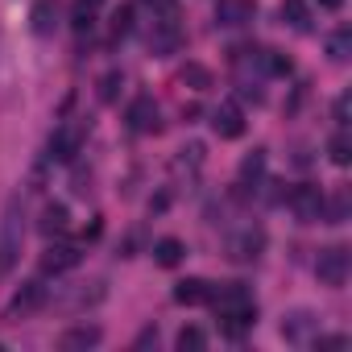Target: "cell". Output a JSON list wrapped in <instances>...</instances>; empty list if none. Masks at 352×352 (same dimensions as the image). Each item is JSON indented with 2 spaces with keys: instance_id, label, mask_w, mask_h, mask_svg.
<instances>
[{
  "instance_id": "1",
  "label": "cell",
  "mask_w": 352,
  "mask_h": 352,
  "mask_svg": "<svg viewBox=\"0 0 352 352\" xmlns=\"http://www.w3.org/2000/svg\"><path fill=\"white\" fill-rule=\"evenodd\" d=\"M212 307H216V315H220V331L232 336V340H241V336L257 323V298H253V290L241 286V282L212 290Z\"/></svg>"
},
{
  "instance_id": "2",
  "label": "cell",
  "mask_w": 352,
  "mask_h": 352,
  "mask_svg": "<svg viewBox=\"0 0 352 352\" xmlns=\"http://www.w3.org/2000/svg\"><path fill=\"white\" fill-rule=\"evenodd\" d=\"M149 13V50L157 58H170L183 46V25H179V0H137Z\"/></svg>"
},
{
  "instance_id": "3",
  "label": "cell",
  "mask_w": 352,
  "mask_h": 352,
  "mask_svg": "<svg viewBox=\"0 0 352 352\" xmlns=\"http://www.w3.org/2000/svg\"><path fill=\"white\" fill-rule=\"evenodd\" d=\"M21 245H25V204L9 199L5 216H0V278H9L17 270Z\"/></svg>"
},
{
  "instance_id": "4",
  "label": "cell",
  "mask_w": 352,
  "mask_h": 352,
  "mask_svg": "<svg viewBox=\"0 0 352 352\" xmlns=\"http://www.w3.org/2000/svg\"><path fill=\"white\" fill-rule=\"evenodd\" d=\"M315 274H319V282H323V286L340 290V286L348 282V274H352V253H348L344 245H327V249H319Z\"/></svg>"
},
{
  "instance_id": "5",
  "label": "cell",
  "mask_w": 352,
  "mask_h": 352,
  "mask_svg": "<svg viewBox=\"0 0 352 352\" xmlns=\"http://www.w3.org/2000/svg\"><path fill=\"white\" fill-rule=\"evenodd\" d=\"M323 191L315 187V183H298L294 191H290V212H294V220L298 224H319L323 220Z\"/></svg>"
},
{
  "instance_id": "6",
  "label": "cell",
  "mask_w": 352,
  "mask_h": 352,
  "mask_svg": "<svg viewBox=\"0 0 352 352\" xmlns=\"http://www.w3.org/2000/svg\"><path fill=\"white\" fill-rule=\"evenodd\" d=\"M83 133H87L83 120H67V124H58L54 137H50V157H54V162H71V157L79 153V145H83Z\"/></svg>"
},
{
  "instance_id": "7",
  "label": "cell",
  "mask_w": 352,
  "mask_h": 352,
  "mask_svg": "<svg viewBox=\"0 0 352 352\" xmlns=\"http://www.w3.org/2000/svg\"><path fill=\"white\" fill-rule=\"evenodd\" d=\"M257 17V0H220L216 5V25L220 30H241Z\"/></svg>"
},
{
  "instance_id": "8",
  "label": "cell",
  "mask_w": 352,
  "mask_h": 352,
  "mask_svg": "<svg viewBox=\"0 0 352 352\" xmlns=\"http://www.w3.org/2000/svg\"><path fill=\"white\" fill-rule=\"evenodd\" d=\"M212 129H216V137H224V141H236V137L245 133V112H241V104L224 100V104L212 112Z\"/></svg>"
},
{
  "instance_id": "9",
  "label": "cell",
  "mask_w": 352,
  "mask_h": 352,
  "mask_svg": "<svg viewBox=\"0 0 352 352\" xmlns=\"http://www.w3.org/2000/svg\"><path fill=\"white\" fill-rule=\"evenodd\" d=\"M261 249H265V232H261V228H253V224L228 241V257H232V261H257V257H261Z\"/></svg>"
},
{
  "instance_id": "10",
  "label": "cell",
  "mask_w": 352,
  "mask_h": 352,
  "mask_svg": "<svg viewBox=\"0 0 352 352\" xmlns=\"http://www.w3.org/2000/svg\"><path fill=\"white\" fill-rule=\"evenodd\" d=\"M42 302H46V286H42V282H25V286H21V294H17V298L9 302L5 319H17V315L25 319V315H34V311H38Z\"/></svg>"
},
{
  "instance_id": "11",
  "label": "cell",
  "mask_w": 352,
  "mask_h": 352,
  "mask_svg": "<svg viewBox=\"0 0 352 352\" xmlns=\"http://www.w3.org/2000/svg\"><path fill=\"white\" fill-rule=\"evenodd\" d=\"M58 21H63L58 0H38V5H34V13H30V30H34L38 38H50V34L58 30Z\"/></svg>"
},
{
  "instance_id": "12",
  "label": "cell",
  "mask_w": 352,
  "mask_h": 352,
  "mask_svg": "<svg viewBox=\"0 0 352 352\" xmlns=\"http://www.w3.org/2000/svg\"><path fill=\"white\" fill-rule=\"evenodd\" d=\"M129 129H133V133H153V129H157V104H153L149 96H137V100L129 104Z\"/></svg>"
},
{
  "instance_id": "13",
  "label": "cell",
  "mask_w": 352,
  "mask_h": 352,
  "mask_svg": "<svg viewBox=\"0 0 352 352\" xmlns=\"http://www.w3.org/2000/svg\"><path fill=\"white\" fill-rule=\"evenodd\" d=\"M212 282H204V278H187V282H179L174 286V302H183V307H204V302H212Z\"/></svg>"
},
{
  "instance_id": "14",
  "label": "cell",
  "mask_w": 352,
  "mask_h": 352,
  "mask_svg": "<svg viewBox=\"0 0 352 352\" xmlns=\"http://www.w3.org/2000/svg\"><path fill=\"white\" fill-rule=\"evenodd\" d=\"M75 265H79V249H75V245H50L46 257H42V270H46V274H67V270H75Z\"/></svg>"
},
{
  "instance_id": "15",
  "label": "cell",
  "mask_w": 352,
  "mask_h": 352,
  "mask_svg": "<svg viewBox=\"0 0 352 352\" xmlns=\"http://www.w3.org/2000/svg\"><path fill=\"white\" fill-rule=\"evenodd\" d=\"M282 25H290L294 34H311V25H315V17H311V9H307V0H282Z\"/></svg>"
},
{
  "instance_id": "16",
  "label": "cell",
  "mask_w": 352,
  "mask_h": 352,
  "mask_svg": "<svg viewBox=\"0 0 352 352\" xmlns=\"http://www.w3.org/2000/svg\"><path fill=\"white\" fill-rule=\"evenodd\" d=\"M183 253H187V245H183L179 236H162V241H153V261L166 265V270H170V265H179Z\"/></svg>"
},
{
  "instance_id": "17",
  "label": "cell",
  "mask_w": 352,
  "mask_h": 352,
  "mask_svg": "<svg viewBox=\"0 0 352 352\" xmlns=\"http://www.w3.org/2000/svg\"><path fill=\"white\" fill-rule=\"evenodd\" d=\"M315 327V315L311 311H294V315H286V323H282V336L290 340V344H307V331Z\"/></svg>"
},
{
  "instance_id": "18",
  "label": "cell",
  "mask_w": 352,
  "mask_h": 352,
  "mask_svg": "<svg viewBox=\"0 0 352 352\" xmlns=\"http://www.w3.org/2000/svg\"><path fill=\"white\" fill-rule=\"evenodd\" d=\"M96 344H100V327H71V331H63V340H58V348H63V352L96 348Z\"/></svg>"
},
{
  "instance_id": "19",
  "label": "cell",
  "mask_w": 352,
  "mask_h": 352,
  "mask_svg": "<svg viewBox=\"0 0 352 352\" xmlns=\"http://www.w3.org/2000/svg\"><path fill=\"white\" fill-rule=\"evenodd\" d=\"M265 174V149H253L245 162H241V187H257Z\"/></svg>"
},
{
  "instance_id": "20",
  "label": "cell",
  "mask_w": 352,
  "mask_h": 352,
  "mask_svg": "<svg viewBox=\"0 0 352 352\" xmlns=\"http://www.w3.org/2000/svg\"><path fill=\"white\" fill-rule=\"evenodd\" d=\"M348 54H352V30H336L327 38V58L331 63H348Z\"/></svg>"
},
{
  "instance_id": "21",
  "label": "cell",
  "mask_w": 352,
  "mask_h": 352,
  "mask_svg": "<svg viewBox=\"0 0 352 352\" xmlns=\"http://www.w3.org/2000/svg\"><path fill=\"white\" fill-rule=\"evenodd\" d=\"M327 153H331L336 166H348V157H352V137H348V129H340V133L327 141Z\"/></svg>"
},
{
  "instance_id": "22",
  "label": "cell",
  "mask_w": 352,
  "mask_h": 352,
  "mask_svg": "<svg viewBox=\"0 0 352 352\" xmlns=\"http://www.w3.org/2000/svg\"><path fill=\"white\" fill-rule=\"evenodd\" d=\"M67 224H71L67 220V208L63 204H50L46 216H42V232H67Z\"/></svg>"
},
{
  "instance_id": "23",
  "label": "cell",
  "mask_w": 352,
  "mask_h": 352,
  "mask_svg": "<svg viewBox=\"0 0 352 352\" xmlns=\"http://www.w3.org/2000/svg\"><path fill=\"white\" fill-rule=\"evenodd\" d=\"M199 348H208V336L199 327H183L179 331V352H199Z\"/></svg>"
},
{
  "instance_id": "24",
  "label": "cell",
  "mask_w": 352,
  "mask_h": 352,
  "mask_svg": "<svg viewBox=\"0 0 352 352\" xmlns=\"http://www.w3.org/2000/svg\"><path fill=\"white\" fill-rule=\"evenodd\" d=\"M91 25H96V9L91 5H75V34H91Z\"/></svg>"
},
{
  "instance_id": "25",
  "label": "cell",
  "mask_w": 352,
  "mask_h": 352,
  "mask_svg": "<svg viewBox=\"0 0 352 352\" xmlns=\"http://www.w3.org/2000/svg\"><path fill=\"white\" fill-rule=\"evenodd\" d=\"M133 34V9L124 5V9H116V17H112V38H129Z\"/></svg>"
},
{
  "instance_id": "26",
  "label": "cell",
  "mask_w": 352,
  "mask_h": 352,
  "mask_svg": "<svg viewBox=\"0 0 352 352\" xmlns=\"http://www.w3.org/2000/svg\"><path fill=\"white\" fill-rule=\"evenodd\" d=\"M116 87H120V75H116V71H108V75L100 79V100H104V104H112V100H116Z\"/></svg>"
},
{
  "instance_id": "27",
  "label": "cell",
  "mask_w": 352,
  "mask_h": 352,
  "mask_svg": "<svg viewBox=\"0 0 352 352\" xmlns=\"http://www.w3.org/2000/svg\"><path fill=\"white\" fill-rule=\"evenodd\" d=\"M348 108H352V96L344 91V96L336 100V124H340V129H348Z\"/></svg>"
},
{
  "instance_id": "28",
  "label": "cell",
  "mask_w": 352,
  "mask_h": 352,
  "mask_svg": "<svg viewBox=\"0 0 352 352\" xmlns=\"http://www.w3.org/2000/svg\"><path fill=\"white\" fill-rule=\"evenodd\" d=\"M311 344H315V348H348V340H344V336H315Z\"/></svg>"
},
{
  "instance_id": "29",
  "label": "cell",
  "mask_w": 352,
  "mask_h": 352,
  "mask_svg": "<svg viewBox=\"0 0 352 352\" xmlns=\"http://www.w3.org/2000/svg\"><path fill=\"white\" fill-rule=\"evenodd\" d=\"M315 5H319V9H331V13H336V9H344V0H315Z\"/></svg>"
},
{
  "instance_id": "30",
  "label": "cell",
  "mask_w": 352,
  "mask_h": 352,
  "mask_svg": "<svg viewBox=\"0 0 352 352\" xmlns=\"http://www.w3.org/2000/svg\"><path fill=\"white\" fill-rule=\"evenodd\" d=\"M83 5H91V9H96V5H100V0H83Z\"/></svg>"
}]
</instances>
